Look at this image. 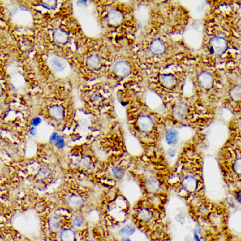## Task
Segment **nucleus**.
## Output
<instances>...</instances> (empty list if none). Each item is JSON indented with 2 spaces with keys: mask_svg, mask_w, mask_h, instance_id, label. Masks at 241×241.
<instances>
[{
  "mask_svg": "<svg viewBox=\"0 0 241 241\" xmlns=\"http://www.w3.org/2000/svg\"><path fill=\"white\" fill-rule=\"evenodd\" d=\"M138 124L141 130L147 132L152 128V120L148 116L143 115L138 119Z\"/></svg>",
  "mask_w": 241,
  "mask_h": 241,
  "instance_id": "nucleus-8",
  "label": "nucleus"
},
{
  "mask_svg": "<svg viewBox=\"0 0 241 241\" xmlns=\"http://www.w3.org/2000/svg\"><path fill=\"white\" fill-rule=\"evenodd\" d=\"M50 112L53 116L58 118L63 116L64 111L61 106L55 105L50 108Z\"/></svg>",
  "mask_w": 241,
  "mask_h": 241,
  "instance_id": "nucleus-16",
  "label": "nucleus"
},
{
  "mask_svg": "<svg viewBox=\"0 0 241 241\" xmlns=\"http://www.w3.org/2000/svg\"><path fill=\"white\" fill-rule=\"evenodd\" d=\"M234 170L237 174L241 175V158L235 161L234 164Z\"/></svg>",
  "mask_w": 241,
  "mask_h": 241,
  "instance_id": "nucleus-20",
  "label": "nucleus"
},
{
  "mask_svg": "<svg viewBox=\"0 0 241 241\" xmlns=\"http://www.w3.org/2000/svg\"><path fill=\"white\" fill-rule=\"evenodd\" d=\"M83 203L82 197L77 195H73L69 197L68 199V204L72 207H77L81 205Z\"/></svg>",
  "mask_w": 241,
  "mask_h": 241,
  "instance_id": "nucleus-14",
  "label": "nucleus"
},
{
  "mask_svg": "<svg viewBox=\"0 0 241 241\" xmlns=\"http://www.w3.org/2000/svg\"><path fill=\"white\" fill-rule=\"evenodd\" d=\"M135 229L134 227H132L130 225H128L126 226H124L123 228L120 231V233L121 235L125 234L127 235H132L134 232H135Z\"/></svg>",
  "mask_w": 241,
  "mask_h": 241,
  "instance_id": "nucleus-18",
  "label": "nucleus"
},
{
  "mask_svg": "<svg viewBox=\"0 0 241 241\" xmlns=\"http://www.w3.org/2000/svg\"><path fill=\"white\" fill-rule=\"evenodd\" d=\"M209 45L210 53L216 56L222 55L226 51L227 47L226 40L222 37H213L210 41Z\"/></svg>",
  "mask_w": 241,
  "mask_h": 241,
  "instance_id": "nucleus-1",
  "label": "nucleus"
},
{
  "mask_svg": "<svg viewBox=\"0 0 241 241\" xmlns=\"http://www.w3.org/2000/svg\"><path fill=\"white\" fill-rule=\"evenodd\" d=\"M184 185L187 188L193 189L196 187V182L195 179L192 177H187L184 180Z\"/></svg>",
  "mask_w": 241,
  "mask_h": 241,
  "instance_id": "nucleus-17",
  "label": "nucleus"
},
{
  "mask_svg": "<svg viewBox=\"0 0 241 241\" xmlns=\"http://www.w3.org/2000/svg\"><path fill=\"white\" fill-rule=\"evenodd\" d=\"M112 171L114 175L118 178H121L124 173L122 169L119 168H114L113 169Z\"/></svg>",
  "mask_w": 241,
  "mask_h": 241,
  "instance_id": "nucleus-24",
  "label": "nucleus"
},
{
  "mask_svg": "<svg viewBox=\"0 0 241 241\" xmlns=\"http://www.w3.org/2000/svg\"><path fill=\"white\" fill-rule=\"evenodd\" d=\"M123 16L119 10H112L107 15V20L108 23L113 26H118L123 21Z\"/></svg>",
  "mask_w": 241,
  "mask_h": 241,
  "instance_id": "nucleus-4",
  "label": "nucleus"
},
{
  "mask_svg": "<svg viewBox=\"0 0 241 241\" xmlns=\"http://www.w3.org/2000/svg\"><path fill=\"white\" fill-rule=\"evenodd\" d=\"M50 64L52 68L58 72L63 71L64 69V65L56 58H53L50 60Z\"/></svg>",
  "mask_w": 241,
  "mask_h": 241,
  "instance_id": "nucleus-15",
  "label": "nucleus"
},
{
  "mask_svg": "<svg viewBox=\"0 0 241 241\" xmlns=\"http://www.w3.org/2000/svg\"><path fill=\"white\" fill-rule=\"evenodd\" d=\"M59 226L60 224L57 218H53L50 222V227H51L53 230H58L59 229Z\"/></svg>",
  "mask_w": 241,
  "mask_h": 241,
  "instance_id": "nucleus-22",
  "label": "nucleus"
},
{
  "mask_svg": "<svg viewBox=\"0 0 241 241\" xmlns=\"http://www.w3.org/2000/svg\"><path fill=\"white\" fill-rule=\"evenodd\" d=\"M131 71L130 64L125 61L116 62L114 65L113 72L118 78L124 79L131 74Z\"/></svg>",
  "mask_w": 241,
  "mask_h": 241,
  "instance_id": "nucleus-2",
  "label": "nucleus"
},
{
  "mask_svg": "<svg viewBox=\"0 0 241 241\" xmlns=\"http://www.w3.org/2000/svg\"><path fill=\"white\" fill-rule=\"evenodd\" d=\"M147 99L148 103L154 106L158 105L161 102V99L159 96L152 91H148L147 93Z\"/></svg>",
  "mask_w": 241,
  "mask_h": 241,
  "instance_id": "nucleus-11",
  "label": "nucleus"
},
{
  "mask_svg": "<svg viewBox=\"0 0 241 241\" xmlns=\"http://www.w3.org/2000/svg\"><path fill=\"white\" fill-rule=\"evenodd\" d=\"M53 37L56 41L58 43H64L67 40V34L65 33V32L61 30H56L53 34Z\"/></svg>",
  "mask_w": 241,
  "mask_h": 241,
  "instance_id": "nucleus-13",
  "label": "nucleus"
},
{
  "mask_svg": "<svg viewBox=\"0 0 241 241\" xmlns=\"http://www.w3.org/2000/svg\"><path fill=\"white\" fill-rule=\"evenodd\" d=\"M77 4L79 5V6H84L86 5V1H78Z\"/></svg>",
  "mask_w": 241,
  "mask_h": 241,
  "instance_id": "nucleus-32",
  "label": "nucleus"
},
{
  "mask_svg": "<svg viewBox=\"0 0 241 241\" xmlns=\"http://www.w3.org/2000/svg\"><path fill=\"white\" fill-rule=\"evenodd\" d=\"M232 95L236 98L241 97V87L237 86L232 90Z\"/></svg>",
  "mask_w": 241,
  "mask_h": 241,
  "instance_id": "nucleus-25",
  "label": "nucleus"
},
{
  "mask_svg": "<svg viewBox=\"0 0 241 241\" xmlns=\"http://www.w3.org/2000/svg\"><path fill=\"white\" fill-rule=\"evenodd\" d=\"M137 18L141 23H144L148 20L149 17L148 9L145 6H141L137 11Z\"/></svg>",
  "mask_w": 241,
  "mask_h": 241,
  "instance_id": "nucleus-10",
  "label": "nucleus"
},
{
  "mask_svg": "<svg viewBox=\"0 0 241 241\" xmlns=\"http://www.w3.org/2000/svg\"><path fill=\"white\" fill-rule=\"evenodd\" d=\"M29 132L31 135H32V136H35V135H37V129L35 127H32L30 130Z\"/></svg>",
  "mask_w": 241,
  "mask_h": 241,
  "instance_id": "nucleus-31",
  "label": "nucleus"
},
{
  "mask_svg": "<svg viewBox=\"0 0 241 241\" xmlns=\"http://www.w3.org/2000/svg\"><path fill=\"white\" fill-rule=\"evenodd\" d=\"M235 197H236V200L238 201L239 203L241 204V191H238L237 193H236V195H235Z\"/></svg>",
  "mask_w": 241,
  "mask_h": 241,
  "instance_id": "nucleus-30",
  "label": "nucleus"
},
{
  "mask_svg": "<svg viewBox=\"0 0 241 241\" xmlns=\"http://www.w3.org/2000/svg\"><path fill=\"white\" fill-rule=\"evenodd\" d=\"M55 146L58 149H61L65 146V142L63 137L60 135H58L56 140L55 141Z\"/></svg>",
  "mask_w": 241,
  "mask_h": 241,
  "instance_id": "nucleus-21",
  "label": "nucleus"
},
{
  "mask_svg": "<svg viewBox=\"0 0 241 241\" xmlns=\"http://www.w3.org/2000/svg\"><path fill=\"white\" fill-rule=\"evenodd\" d=\"M161 84L166 89H171L175 87L177 80L175 76L171 74H162L159 76Z\"/></svg>",
  "mask_w": 241,
  "mask_h": 241,
  "instance_id": "nucleus-5",
  "label": "nucleus"
},
{
  "mask_svg": "<svg viewBox=\"0 0 241 241\" xmlns=\"http://www.w3.org/2000/svg\"><path fill=\"white\" fill-rule=\"evenodd\" d=\"M150 49L151 52L154 55H162L166 52V46L161 40L156 39L152 41Z\"/></svg>",
  "mask_w": 241,
  "mask_h": 241,
  "instance_id": "nucleus-6",
  "label": "nucleus"
},
{
  "mask_svg": "<svg viewBox=\"0 0 241 241\" xmlns=\"http://www.w3.org/2000/svg\"><path fill=\"white\" fill-rule=\"evenodd\" d=\"M61 241H75V232L70 229L64 230L60 234Z\"/></svg>",
  "mask_w": 241,
  "mask_h": 241,
  "instance_id": "nucleus-12",
  "label": "nucleus"
},
{
  "mask_svg": "<svg viewBox=\"0 0 241 241\" xmlns=\"http://www.w3.org/2000/svg\"><path fill=\"white\" fill-rule=\"evenodd\" d=\"M199 85L205 90L211 89L213 84V78L210 73L202 72L199 74L197 78Z\"/></svg>",
  "mask_w": 241,
  "mask_h": 241,
  "instance_id": "nucleus-3",
  "label": "nucleus"
},
{
  "mask_svg": "<svg viewBox=\"0 0 241 241\" xmlns=\"http://www.w3.org/2000/svg\"><path fill=\"white\" fill-rule=\"evenodd\" d=\"M58 135L57 133H53V134L50 136V141L51 142H55L56 140L57 139Z\"/></svg>",
  "mask_w": 241,
  "mask_h": 241,
  "instance_id": "nucleus-29",
  "label": "nucleus"
},
{
  "mask_svg": "<svg viewBox=\"0 0 241 241\" xmlns=\"http://www.w3.org/2000/svg\"><path fill=\"white\" fill-rule=\"evenodd\" d=\"M41 122V120L40 118L38 117H35L32 119V124L34 127H37L38 126Z\"/></svg>",
  "mask_w": 241,
  "mask_h": 241,
  "instance_id": "nucleus-27",
  "label": "nucleus"
},
{
  "mask_svg": "<svg viewBox=\"0 0 241 241\" xmlns=\"http://www.w3.org/2000/svg\"><path fill=\"white\" fill-rule=\"evenodd\" d=\"M122 240L123 241H131V240L128 237H123Z\"/></svg>",
  "mask_w": 241,
  "mask_h": 241,
  "instance_id": "nucleus-34",
  "label": "nucleus"
},
{
  "mask_svg": "<svg viewBox=\"0 0 241 241\" xmlns=\"http://www.w3.org/2000/svg\"><path fill=\"white\" fill-rule=\"evenodd\" d=\"M166 140L167 144L170 146L176 145L179 140V133L174 129H169L166 133Z\"/></svg>",
  "mask_w": 241,
  "mask_h": 241,
  "instance_id": "nucleus-7",
  "label": "nucleus"
},
{
  "mask_svg": "<svg viewBox=\"0 0 241 241\" xmlns=\"http://www.w3.org/2000/svg\"><path fill=\"white\" fill-rule=\"evenodd\" d=\"M194 238H195V240L196 241H201L200 238L198 237V235H197L196 232L194 233Z\"/></svg>",
  "mask_w": 241,
  "mask_h": 241,
  "instance_id": "nucleus-33",
  "label": "nucleus"
},
{
  "mask_svg": "<svg viewBox=\"0 0 241 241\" xmlns=\"http://www.w3.org/2000/svg\"><path fill=\"white\" fill-rule=\"evenodd\" d=\"M176 155V151L173 148H170L168 151V156L169 157L173 158Z\"/></svg>",
  "mask_w": 241,
  "mask_h": 241,
  "instance_id": "nucleus-28",
  "label": "nucleus"
},
{
  "mask_svg": "<svg viewBox=\"0 0 241 241\" xmlns=\"http://www.w3.org/2000/svg\"><path fill=\"white\" fill-rule=\"evenodd\" d=\"M86 64L89 68L93 70H98L101 67L100 58L96 55H92L87 59Z\"/></svg>",
  "mask_w": 241,
  "mask_h": 241,
  "instance_id": "nucleus-9",
  "label": "nucleus"
},
{
  "mask_svg": "<svg viewBox=\"0 0 241 241\" xmlns=\"http://www.w3.org/2000/svg\"><path fill=\"white\" fill-rule=\"evenodd\" d=\"M84 223V220L81 217H76L73 220V224L75 226L77 227H80L82 226Z\"/></svg>",
  "mask_w": 241,
  "mask_h": 241,
  "instance_id": "nucleus-23",
  "label": "nucleus"
},
{
  "mask_svg": "<svg viewBox=\"0 0 241 241\" xmlns=\"http://www.w3.org/2000/svg\"><path fill=\"white\" fill-rule=\"evenodd\" d=\"M42 5L46 8L50 10H54L56 8L57 6V2L56 1H42Z\"/></svg>",
  "mask_w": 241,
  "mask_h": 241,
  "instance_id": "nucleus-19",
  "label": "nucleus"
},
{
  "mask_svg": "<svg viewBox=\"0 0 241 241\" xmlns=\"http://www.w3.org/2000/svg\"><path fill=\"white\" fill-rule=\"evenodd\" d=\"M49 170L47 169H42L39 172L38 175L39 177L41 178H45L47 176L48 174H49Z\"/></svg>",
  "mask_w": 241,
  "mask_h": 241,
  "instance_id": "nucleus-26",
  "label": "nucleus"
}]
</instances>
